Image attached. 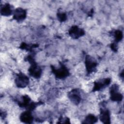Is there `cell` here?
I'll return each instance as SVG.
<instances>
[{
	"label": "cell",
	"mask_w": 124,
	"mask_h": 124,
	"mask_svg": "<svg viewBox=\"0 0 124 124\" xmlns=\"http://www.w3.org/2000/svg\"><path fill=\"white\" fill-rule=\"evenodd\" d=\"M99 119L104 124L110 123V113L108 109L106 108H101L99 115Z\"/></svg>",
	"instance_id": "cell-10"
},
{
	"label": "cell",
	"mask_w": 124,
	"mask_h": 124,
	"mask_svg": "<svg viewBox=\"0 0 124 124\" xmlns=\"http://www.w3.org/2000/svg\"><path fill=\"white\" fill-rule=\"evenodd\" d=\"M13 13L12 6L8 3H5L0 8L1 15L5 16H8L11 15Z\"/></svg>",
	"instance_id": "cell-12"
},
{
	"label": "cell",
	"mask_w": 124,
	"mask_h": 124,
	"mask_svg": "<svg viewBox=\"0 0 124 124\" xmlns=\"http://www.w3.org/2000/svg\"><path fill=\"white\" fill-rule=\"evenodd\" d=\"M85 64L87 73L90 74L96 70L97 63L92 57L88 55L85 59Z\"/></svg>",
	"instance_id": "cell-5"
},
{
	"label": "cell",
	"mask_w": 124,
	"mask_h": 124,
	"mask_svg": "<svg viewBox=\"0 0 124 124\" xmlns=\"http://www.w3.org/2000/svg\"><path fill=\"white\" fill-rule=\"evenodd\" d=\"M51 68L55 77L58 79H64L70 75L68 69L63 64H61L60 67L58 68H55L52 65Z\"/></svg>",
	"instance_id": "cell-2"
},
{
	"label": "cell",
	"mask_w": 124,
	"mask_h": 124,
	"mask_svg": "<svg viewBox=\"0 0 124 124\" xmlns=\"http://www.w3.org/2000/svg\"><path fill=\"white\" fill-rule=\"evenodd\" d=\"M97 117L93 114H89L86 116L83 124H94L97 122Z\"/></svg>",
	"instance_id": "cell-14"
},
{
	"label": "cell",
	"mask_w": 124,
	"mask_h": 124,
	"mask_svg": "<svg viewBox=\"0 0 124 124\" xmlns=\"http://www.w3.org/2000/svg\"><path fill=\"white\" fill-rule=\"evenodd\" d=\"M15 82L18 88H24L29 84V78L24 74L19 73L16 76Z\"/></svg>",
	"instance_id": "cell-4"
},
{
	"label": "cell",
	"mask_w": 124,
	"mask_h": 124,
	"mask_svg": "<svg viewBox=\"0 0 124 124\" xmlns=\"http://www.w3.org/2000/svg\"><path fill=\"white\" fill-rule=\"evenodd\" d=\"M57 18L60 22H64L67 19V15L65 13L58 12L57 14Z\"/></svg>",
	"instance_id": "cell-17"
},
{
	"label": "cell",
	"mask_w": 124,
	"mask_h": 124,
	"mask_svg": "<svg viewBox=\"0 0 124 124\" xmlns=\"http://www.w3.org/2000/svg\"><path fill=\"white\" fill-rule=\"evenodd\" d=\"M68 34L73 39H77L85 34V31L78 26L74 25L69 29Z\"/></svg>",
	"instance_id": "cell-6"
},
{
	"label": "cell",
	"mask_w": 124,
	"mask_h": 124,
	"mask_svg": "<svg viewBox=\"0 0 124 124\" xmlns=\"http://www.w3.org/2000/svg\"><path fill=\"white\" fill-rule=\"evenodd\" d=\"M113 36L115 42L118 43L121 41L123 38V33L122 31L120 30H116L113 32Z\"/></svg>",
	"instance_id": "cell-15"
},
{
	"label": "cell",
	"mask_w": 124,
	"mask_h": 124,
	"mask_svg": "<svg viewBox=\"0 0 124 124\" xmlns=\"http://www.w3.org/2000/svg\"><path fill=\"white\" fill-rule=\"evenodd\" d=\"M38 45L36 44L33 45H28L25 43H22L20 46V48L22 49H26L27 50H32V48L37 47Z\"/></svg>",
	"instance_id": "cell-16"
},
{
	"label": "cell",
	"mask_w": 124,
	"mask_h": 124,
	"mask_svg": "<svg viewBox=\"0 0 124 124\" xmlns=\"http://www.w3.org/2000/svg\"><path fill=\"white\" fill-rule=\"evenodd\" d=\"M111 79L110 78H102L94 82V86L93 88V92L100 91L107 87L110 84Z\"/></svg>",
	"instance_id": "cell-7"
},
{
	"label": "cell",
	"mask_w": 124,
	"mask_h": 124,
	"mask_svg": "<svg viewBox=\"0 0 124 124\" xmlns=\"http://www.w3.org/2000/svg\"><path fill=\"white\" fill-rule=\"evenodd\" d=\"M20 121L25 124H31L33 122V117L31 111L26 110L23 112L20 115Z\"/></svg>",
	"instance_id": "cell-11"
},
{
	"label": "cell",
	"mask_w": 124,
	"mask_h": 124,
	"mask_svg": "<svg viewBox=\"0 0 124 124\" xmlns=\"http://www.w3.org/2000/svg\"><path fill=\"white\" fill-rule=\"evenodd\" d=\"M119 87L118 85L114 84L112 85L109 89L110 98L111 101L114 102L121 101L123 98V95L119 92Z\"/></svg>",
	"instance_id": "cell-3"
},
{
	"label": "cell",
	"mask_w": 124,
	"mask_h": 124,
	"mask_svg": "<svg viewBox=\"0 0 124 124\" xmlns=\"http://www.w3.org/2000/svg\"><path fill=\"white\" fill-rule=\"evenodd\" d=\"M31 102V99L30 97L27 95H25L22 96L21 99L18 101V105L20 107L25 108L27 109Z\"/></svg>",
	"instance_id": "cell-13"
},
{
	"label": "cell",
	"mask_w": 124,
	"mask_h": 124,
	"mask_svg": "<svg viewBox=\"0 0 124 124\" xmlns=\"http://www.w3.org/2000/svg\"><path fill=\"white\" fill-rule=\"evenodd\" d=\"M111 49L114 52H116L118 50V45L117 43L116 42H113L110 45Z\"/></svg>",
	"instance_id": "cell-18"
},
{
	"label": "cell",
	"mask_w": 124,
	"mask_h": 124,
	"mask_svg": "<svg viewBox=\"0 0 124 124\" xmlns=\"http://www.w3.org/2000/svg\"><path fill=\"white\" fill-rule=\"evenodd\" d=\"M27 16V11L25 9L18 7L14 11L13 19L17 22H21L24 20Z\"/></svg>",
	"instance_id": "cell-9"
},
{
	"label": "cell",
	"mask_w": 124,
	"mask_h": 124,
	"mask_svg": "<svg viewBox=\"0 0 124 124\" xmlns=\"http://www.w3.org/2000/svg\"><path fill=\"white\" fill-rule=\"evenodd\" d=\"M68 97L74 104L77 105L79 104L81 100V94L78 89H74L71 90L68 93Z\"/></svg>",
	"instance_id": "cell-8"
},
{
	"label": "cell",
	"mask_w": 124,
	"mask_h": 124,
	"mask_svg": "<svg viewBox=\"0 0 124 124\" xmlns=\"http://www.w3.org/2000/svg\"><path fill=\"white\" fill-rule=\"evenodd\" d=\"M26 59L31 64L28 70L30 75L35 78H40L42 74V69L41 67L35 62L31 56L29 55Z\"/></svg>",
	"instance_id": "cell-1"
}]
</instances>
